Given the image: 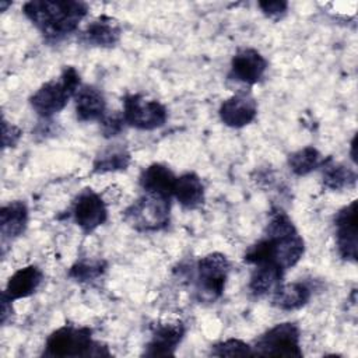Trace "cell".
Instances as JSON below:
<instances>
[{"instance_id": "83f0119b", "label": "cell", "mask_w": 358, "mask_h": 358, "mask_svg": "<svg viewBox=\"0 0 358 358\" xmlns=\"http://www.w3.org/2000/svg\"><path fill=\"white\" fill-rule=\"evenodd\" d=\"M1 131H3V148L14 147L18 143V140L21 138V134H22L20 127L8 123L6 119H3Z\"/></svg>"}, {"instance_id": "d4e9b609", "label": "cell", "mask_w": 358, "mask_h": 358, "mask_svg": "<svg viewBox=\"0 0 358 358\" xmlns=\"http://www.w3.org/2000/svg\"><path fill=\"white\" fill-rule=\"evenodd\" d=\"M211 355L214 357H246L253 355V350L249 344L238 338H229L221 341L211 348Z\"/></svg>"}, {"instance_id": "4fadbf2b", "label": "cell", "mask_w": 358, "mask_h": 358, "mask_svg": "<svg viewBox=\"0 0 358 358\" xmlns=\"http://www.w3.org/2000/svg\"><path fill=\"white\" fill-rule=\"evenodd\" d=\"M122 35L119 22L108 15H101L92 20L78 35V41L88 46L96 48H112L115 46Z\"/></svg>"}, {"instance_id": "7402d4cb", "label": "cell", "mask_w": 358, "mask_h": 358, "mask_svg": "<svg viewBox=\"0 0 358 358\" xmlns=\"http://www.w3.org/2000/svg\"><path fill=\"white\" fill-rule=\"evenodd\" d=\"M130 152L123 145H112L102 151L92 164V171L95 173H106V172H116L124 171L130 165Z\"/></svg>"}, {"instance_id": "9c48e42d", "label": "cell", "mask_w": 358, "mask_h": 358, "mask_svg": "<svg viewBox=\"0 0 358 358\" xmlns=\"http://www.w3.org/2000/svg\"><path fill=\"white\" fill-rule=\"evenodd\" d=\"M338 255L347 262H357V200L343 207L334 217Z\"/></svg>"}, {"instance_id": "603a6c76", "label": "cell", "mask_w": 358, "mask_h": 358, "mask_svg": "<svg viewBox=\"0 0 358 358\" xmlns=\"http://www.w3.org/2000/svg\"><path fill=\"white\" fill-rule=\"evenodd\" d=\"M322 162H323V159H322L320 152L312 145L303 147V148L289 154V157H288V166L298 176H305V175L310 173L312 171L319 168L322 165Z\"/></svg>"}, {"instance_id": "ffe728a7", "label": "cell", "mask_w": 358, "mask_h": 358, "mask_svg": "<svg viewBox=\"0 0 358 358\" xmlns=\"http://www.w3.org/2000/svg\"><path fill=\"white\" fill-rule=\"evenodd\" d=\"M284 270L273 263H264L255 266L249 281V291L253 296H264L273 294L282 282Z\"/></svg>"}, {"instance_id": "52a82bcc", "label": "cell", "mask_w": 358, "mask_h": 358, "mask_svg": "<svg viewBox=\"0 0 358 358\" xmlns=\"http://www.w3.org/2000/svg\"><path fill=\"white\" fill-rule=\"evenodd\" d=\"M123 119L126 124L138 130H155L165 124L168 112L155 99H147L138 94H129L123 98Z\"/></svg>"}, {"instance_id": "f546056e", "label": "cell", "mask_w": 358, "mask_h": 358, "mask_svg": "<svg viewBox=\"0 0 358 358\" xmlns=\"http://www.w3.org/2000/svg\"><path fill=\"white\" fill-rule=\"evenodd\" d=\"M351 158H352V161L355 162V137H354L352 141H351Z\"/></svg>"}, {"instance_id": "7c38bea8", "label": "cell", "mask_w": 358, "mask_h": 358, "mask_svg": "<svg viewBox=\"0 0 358 358\" xmlns=\"http://www.w3.org/2000/svg\"><path fill=\"white\" fill-rule=\"evenodd\" d=\"M185 336V326L182 322L158 324L151 334V340L145 345V357H171L175 355L176 347Z\"/></svg>"}, {"instance_id": "6da1fadb", "label": "cell", "mask_w": 358, "mask_h": 358, "mask_svg": "<svg viewBox=\"0 0 358 358\" xmlns=\"http://www.w3.org/2000/svg\"><path fill=\"white\" fill-rule=\"evenodd\" d=\"M87 11V3L77 0H31L22 7L25 17L50 41L74 32Z\"/></svg>"}, {"instance_id": "5bb4252c", "label": "cell", "mask_w": 358, "mask_h": 358, "mask_svg": "<svg viewBox=\"0 0 358 358\" xmlns=\"http://www.w3.org/2000/svg\"><path fill=\"white\" fill-rule=\"evenodd\" d=\"M138 182L145 193L171 199V196H173L176 176L166 165L151 164L150 166L143 169Z\"/></svg>"}, {"instance_id": "e0dca14e", "label": "cell", "mask_w": 358, "mask_h": 358, "mask_svg": "<svg viewBox=\"0 0 358 358\" xmlns=\"http://www.w3.org/2000/svg\"><path fill=\"white\" fill-rule=\"evenodd\" d=\"M173 196L179 204L187 210L200 207L204 203V186L201 179L193 172H186L180 176H176Z\"/></svg>"}, {"instance_id": "4316f807", "label": "cell", "mask_w": 358, "mask_h": 358, "mask_svg": "<svg viewBox=\"0 0 358 358\" xmlns=\"http://www.w3.org/2000/svg\"><path fill=\"white\" fill-rule=\"evenodd\" d=\"M259 7L264 15H267L268 18L277 20L287 13L288 3L284 0H266V1H259Z\"/></svg>"}, {"instance_id": "f1b7e54d", "label": "cell", "mask_w": 358, "mask_h": 358, "mask_svg": "<svg viewBox=\"0 0 358 358\" xmlns=\"http://www.w3.org/2000/svg\"><path fill=\"white\" fill-rule=\"evenodd\" d=\"M11 299H8L4 294L1 295V323L6 324L8 317L13 315V306H11Z\"/></svg>"}, {"instance_id": "ba28073f", "label": "cell", "mask_w": 358, "mask_h": 358, "mask_svg": "<svg viewBox=\"0 0 358 358\" xmlns=\"http://www.w3.org/2000/svg\"><path fill=\"white\" fill-rule=\"evenodd\" d=\"M108 217V210L102 197L92 189H84L73 203V218L84 234L94 232Z\"/></svg>"}, {"instance_id": "8992f818", "label": "cell", "mask_w": 358, "mask_h": 358, "mask_svg": "<svg viewBox=\"0 0 358 358\" xmlns=\"http://www.w3.org/2000/svg\"><path fill=\"white\" fill-rule=\"evenodd\" d=\"M299 337V329L295 323H278L259 337L255 347H252L253 355L301 357Z\"/></svg>"}, {"instance_id": "44dd1931", "label": "cell", "mask_w": 358, "mask_h": 358, "mask_svg": "<svg viewBox=\"0 0 358 358\" xmlns=\"http://www.w3.org/2000/svg\"><path fill=\"white\" fill-rule=\"evenodd\" d=\"M322 182L323 186L330 190H341L352 187L357 183V173L354 169L327 158L322 162Z\"/></svg>"}, {"instance_id": "8fae6325", "label": "cell", "mask_w": 358, "mask_h": 358, "mask_svg": "<svg viewBox=\"0 0 358 358\" xmlns=\"http://www.w3.org/2000/svg\"><path fill=\"white\" fill-rule=\"evenodd\" d=\"M218 113L225 126L241 129L255 120L257 115V103L252 96L238 94L225 99L221 103Z\"/></svg>"}, {"instance_id": "5b68a950", "label": "cell", "mask_w": 358, "mask_h": 358, "mask_svg": "<svg viewBox=\"0 0 358 358\" xmlns=\"http://www.w3.org/2000/svg\"><path fill=\"white\" fill-rule=\"evenodd\" d=\"M229 267L227 256L218 252L208 253L199 260L196 291L200 301L214 302L224 294Z\"/></svg>"}, {"instance_id": "7a4b0ae2", "label": "cell", "mask_w": 358, "mask_h": 358, "mask_svg": "<svg viewBox=\"0 0 358 358\" xmlns=\"http://www.w3.org/2000/svg\"><path fill=\"white\" fill-rule=\"evenodd\" d=\"M105 345L92 340V330L88 327L63 326L55 330L46 340L43 357H109Z\"/></svg>"}, {"instance_id": "d6986e66", "label": "cell", "mask_w": 358, "mask_h": 358, "mask_svg": "<svg viewBox=\"0 0 358 358\" xmlns=\"http://www.w3.org/2000/svg\"><path fill=\"white\" fill-rule=\"evenodd\" d=\"M312 296L310 287L305 282L281 284L273 292V305L281 310H296L308 303Z\"/></svg>"}, {"instance_id": "9a60e30c", "label": "cell", "mask_w": 358, "mask_h": 358, "mask_svg": "<svg viewBox=\"0 0 358 358\" xmlns=\"http://www.w3.org/2000/svg\"><path fill=\"white\" fill-rule=\"evenodd\" d=\"M76 115L81 122L101 120L105 115L106 101L102 91L94 85H81L74 95Z\"/></svg>"}, {"instance_id": "277c9868", "label": "cell", "mask_w": 358, "mask_h": 358, "mask_svg": "<svg viewBox=\"0 0 358 358\" xmlns=\"http://www.w3.org/2000/svg\"><path fill=\"white\" fill-rule=\"evenodd\" d=\"M171 199L145 193L124 210V221L140 232H155L169 224Z\"/></svg>"}, {"instance_id": "484cf974", "label": "cell", "mask_w": 358, "mask_h": 358, "mask_svg": "<svg viewBox=\"0 0 358 358\" xmlns=\"http://www.w3.org/2000/svg\"><path fill=\"white\" fill-rule=\"evenodd\" d=\"M99 123H101V131L106 138L117 136L126 124L123 115L120 113H109V115L105 113L99 120Z\"/></svg>"}, {"instance_id": "2e32d148", "label": "cell", "mask_w": 358, "mask_h": 358, "mask_svg": "<svg viewBox=\"0 0 358 358\" xmlns=\"http://www.w3.org/2000/svg\"><path fill=\"white\" fill-rule=\"evenodd\" d=\"M42 280L43 274L36 266L22 267L10 277L3 294L11 301L31 296L39 288Z\"/></svg>"}, {"instance_id": "3957f363", "label": "cell", "mask_w": 358, "mask_h": 358, "mask_svg": "<svg viewBox=\"0 0 358 358\" xmlns=\"http://www.w3.org/2000/svg\"><path fill=\"white\" fill-rule=\"evenodd\" d=\"M80 74L73 66H66L57 80H52L41 85V88L29 98L32 109L43 119L59 113L76 95L80 88Z\"/></svg>"}, {"instance_id": "ac0fdd59", "label": "cell", "mask_w": 358, "mask_h": 358, "mask_svg": "<svg viewBox=\"0 0 358 358\" xmlns=\"http://www.w3.org/2000/svg\"><path fill=\"white\" fill-rule=\"evenodd\" d=\"M28 224V207L24 201L15 200L0 210V232L3 239L20 236Z\"/></svg>"}, {"instance_id": "cb8c5ba5", "label": "cell", "mask_w": 358, "mask_h": 358, "mask_svg": "<svg viewBox=\"0 0 358 358\" xmlns=\"http://www.w3.org/2000/svg\"><path fill=\"white\" fill-rule=\"evenodd\" d=\"M106 270L103 260H80L69 270V277L77 282H90L99 278Z\"/></svg>"}, {"instance_id": "30bf717a", "label": "cell", "mask_w": 358, "mask_h": 358, "mask_svg": "<svg viewBox=\"0 0 358 358\" xmlns=\"http://www.w3.org/2000/svg\"><path fill=\"white\" fill-rule=\"evenodd\" d=\"M267 70V60L264 56L252 48L238 50L231 60L229 78L249 85L259 83Z\"/></svg>"}]
</instances>
